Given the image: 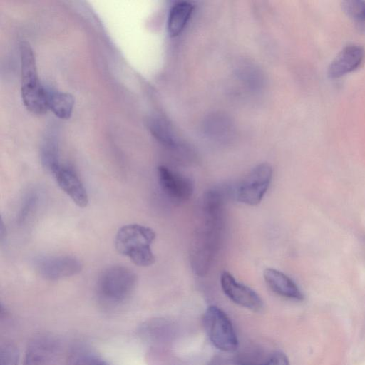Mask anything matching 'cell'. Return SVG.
Wrapping results in <instances>:
<instances>
[{"instance_id": "7a4b0ae2", "label": "cell", "mask_w": 365, "mask_h": 365, "mask_svg": "<svg viewBox=\"0 0 365 365\" xmlns=\"http://www.w3.org/2000/svg\"><path fill=\"white\" fill-rule=\"evenodd\" d=\"M155 238L153 229L138 224H129L118 231L115 247L120 254L128 257L135 265L148 267L155 262L151 250Z\"/></svg>"}, {"instance_id": "6da1fadb", "label": "cell", "mask_w": 365, "mask_h": 365, "mask_svg": "<svg viewBox=\"0 0 365 365\" xmlns=\"http://www.w3.org/2000/svg\"><path fill=\"white\" fill-rule=\"evenodd\" d=\"M225 210H202V222L196 229L190 248L193 272L200 277L210 270L222 240Z\"/></svg>"}, {"instance_id": "44dd1931", "label": "cell", "mask_w": 365, "mask_h": 365, "mask_svg": "<svg viewBox=\"0 0 365 365\" xmlns=\"http://www.w3.org/2000/svg\"><path fill=\"white\" fill-rule=\"evenodd\" d=\"M230 125L229 121L226 118L215 115L208 119L206 127L209 133L222 136L227 133Z\"/></svg>"}, {"instance_id": "2e32d148", "label": "cell", "mask_w": 365, "mask_h": 365, "mask_svg": "<svg viewBox=\"0 0 365 365\" xmlns=\"http://www.w3.org/2000/svg\"><path fill=\"white\" fill-rule=\"evenodd\" d=\"M40 156L43 167L52 175L61 166L58 143L53 138L45 139L41 148Z\"/></svg>"}, {"instance_id": "ac0fdd59", "label": "cell", "mask_w": 365, "mask_h": 365, "mask_svg": "<svg viewBox=\"0 0 365 365\" xmlns=\"http://www.w3.org/2000/svg\"><path fill=\"white\" fill-rule=\"evenodd\" d=\"M148 126L153 135L161 143L169 147L175 146V136L165 120L159 118H153L148 120Z\"/></svg>"}, {"instance_id": "603a6c76", "label": "cell", "mask_w": 365, "mask_h": 365, "mask_svg": "<svg viewBox=\"0 0 365 365\" xmlns=\"http://www.w3.org/2000/svg\"><path fill=\"white\" fill-rule=\"evenodd\" d=\"M38 202V195L36 192H30L24 198L17 216L19 223H22L35 208Z\"/></svg>"}, {"instance_id": "30bf717a", "label": "cell", "mask_w": 365, "mask_h": 365, "mask_svg": "<svg viewBox=\"0 0 365 365\" xmlns=\"http://www.w3.org/2000/svg\"><path fill=\"white\" fill-rule=\"evenodd\" d=\"M364 58V50L356 44L344 47L333 59L328 68V76L338 78L356 70Z\"/></svg>"}, {"instance_id": "9c48e42d", "label": "cell", "mask_w": 365, "mask_h": 365, "mask_svg": "<svg viewBox=\"0 0 365 365\" xmlns=\"http://www.w3.org/2000/svg\"><path fill=\"white\" fill-rule=\"evenodd\" d=\"M53 177L60 188L80 207L88 203V196L77 173L68 166H61Z\"/></svg>"}, {"instance_id": "52a82bcc", "label": "cell", "mask_w": 365, "mask_h": 365, "mask_svg": "<svg viewBox=\"0 0 365 365\" xmlns=\"http://www.w3.org/2000/svg\"><path fill=\"white\" fill-rule=\"evenodd\" d=\"M160 186L167 197L174 202H183L189 200L194 191L190 178L161 165L158 168Z\"/></svg>"}, {"instance_id": "7c38bea8", "label": "cell", "mask_w": 365, "mask_h": 365, "mask_svg": "<svg viewBox=\"0 0 365 365\" xmlns=\"http://www.w3.org/2000/svg\"><path fill=\"white\" fill-rule=\"evenodd\" d=\"M264 279L269 289L284 298L301 301L304 294L296 283L283 272L273 268L264 270Z\"/></svg>"}, {"instance_id": "e0dca14e", "label": "cell", "mask_w": 365, "mask_h": 365, "mask_svg": "<svg viewBox=\"0 0 365 365\" xmlns=\"http://www.w3.org/2000/svg\"><path fill=\"white\" fill-rule=\"evenodd\" d=\"M344 12L353 20L361 33H365V1L347 0L341 2Z\"/></svg>"}, {"instance_id": "4fadbf2b", "label": "cell", "mask_w": 365, "mask_h": 365, "mask_svg": "<svg viewBox=\"0 0 365 365\" xmlns=\"http://www.w3.org/2000/svg\"><path fill=\"white\" fill-rule=\"evenodd\" d=\"M21 87L34 88L41 86L36 58L29 43L21 42L20 45Z\"/></svg>"}, {"instance_id": "9a60e30c", "label": "cell", "mask_w": 365, "mask_h": 365, "mask_svg": "<svg viewBox=\"0 0 365 365\" xmlns=\"http://www.w3.org/2000/svg\"><path fill=\"white\" fill-rule=\"evenodd\" d=\"M193 11V6L187 1L175 4L170 10L168 31L170 36L179 35L185 27Z\"/></svg>"}, {"instance_id": "8fae6325", "label": "cell", "mask_w": 365, "mask_h": 365, "mask_svg": "<svg viewBox=\"0 0 365 365\" xmlns=\"http://www.w3.org/2000/svg\"><path fill=\"white\" fill-rule=\"evenodd\" d=\"M56 341L49 336H40L29 344L24 365H49L57 352Z\"/></svg>"}, {"instance_id": "5bb4252c", "label": "cell", "mask_w": 365, "mask_h": 365, "mask_svg": "<svg viewBox=\"0 0 365 365\" xmlns=\"http://www.w3.org/2000/svg\"><path fill=\"white\" fill-rule=\"evenodd\" d=\"M46 88V101L48 110L58 118L66 120L72 115L74 98L66 92L55 90L51 88Z\"/></svg>"}, {"instance_id": "8992f818", "label": "cell", "mask_w": 365, "mask_h": 365, "mask_svg": "<svg viewBox=\"0 0 365 365\" xmlns=\"http://www.w3.org/2000/svg\"><path fill=\"white\" fill-rule=\"evenodd\" d=\"M81 261L70 255L43 256L36 259V272L47 280H59L76 275L82 269Z\"/></svg>"}, {"instance_id": "ba28073f", "label": "cell", "mask_w": 365, "mask_h": 365, "mask_svg": "<svg viewBox=\"0 0 365 365\" xmlns=\"http://www.w3.org/2000/svg\"><path fill=\"white\" fill-rule=\"evenodd\" d=\"M222 291L235 304L258 312L263 307L261 297L251 288L236 281L228 272L224 271L220 276Z\"/></svg>"}, {"instance_id": "ffe728a7", "label": "cell", "mask_w": 365, "mask_h": 365, "mask_svg": "<svg viewBox=\"0 0 365 365\" xmlns=\"http://www.w3.org/2000/svg\"><path fill=\"white\" fill-rule=\"evenodd\" d=\"M237 365H289V359L285 354L274 351L264 360L253 361L247 359L240 358L237 361Z\"/></svg>"}, {"instance_id": "277c9868", "label": "cell", "mask_w": 365, "mask_h": 365, "mask_svg": "<svg viewBox=\"0 0 365 365\" xmlns=\"http://www.w3.org/2000/svg\"><path fill=\"white\" fill-rule=\"evenodd\" d=\"M203 323L212 344L223 351H233L238 346V340L232 324L223 310L212 305L206 309Z\"/></svg>"}, {"instance_id": "d6986e66", "label": "cell", "mask_w": 365, "mask_h": 365, "mask_svg": "<svg viewBox=\"0 0 365 365\" xmlns=\"http://www.w3.org/2000/svg\"><path fill=\"white\" fill-rule=\"evenodd\" d=\"M67 365H108L92 351L78 347L73 350L68 358Z\"/></svg>"}, {"instance_id": "3957f363", "label": "cell", "mask_w": 365, "mask_h": 365, "mask_svg": "<svg viewBox=\"0 0 365 365\" xmlns=\"http://www.w3.org/2000/svg\"><path fill=\"white\" fill-rule=\"evenodd\" d=\"M135 284L136 275L131 269L120 265L111 266L98 277L97 296L106 305H119L130 297Z\"/></svg>"}, {"instance_id": "7402d4cb", "label": "cell", "mask_w": 365, "mask_h": 365, "mask_svg": "<svg viewBox=\"0 0 365 365\" xmlns=\"http://www.w3.org/2000/svg\"><path fill=\"white\" fill-rule=\"evenodd\" d=\"M19 354L15 346L6 344L1 347L0 365H19Z\"/></svg>"}, {"instance_id": "5b68a950", "label": "cell", "mask_w": 365, "mask_h": 365, "mask_svg": "<svg viewBox=\"0 0 365 365\" xmlns=\"http://www.w3.org/2000/svg\"><path fill=\"white\" fill-rule=\"evenodd\" d=\"M272 178V168L269 164L257 165L239 184L235 191L236 200L248 205H258L266 194Z\"/></svg>"}]
</instances>
